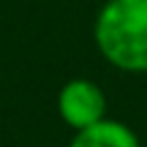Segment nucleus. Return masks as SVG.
Here are the masks:
<instances>
[{
	"label": "nucleus",
	"instance_id": "nucleus-1",
	"mask_svg": "<svg viewBox=\"0 0 147 147\" xmlns=\"http://www.w3.org/2000/svg\"><path fill=\"white\" fill-rule=\"evenodd\" d=\"M93 39L110 66L147 74V0H105L93 22Z\"/></svg>",
	"mask_w": 147,
	"mask_h": 147
},
{
	"label": "nucleus",
	"instance_id": "nucleus-2",
	"mask_svg": "<svg viewBox=\"0 0 147 147\" xmlns=\"http://www.w3.org/2000/svg\"><path fill=\"white\" fill-rule=\"evenodd\" d=\"M57 110L64 125H69L74 132L91 127L93 123L108 118L105 115V110H108L105 93L91 79H69L59 88Z\"/></svg>",
	"mask_w": 147,
	"mask_h": 147
},
{
	"label": "nucleus",
	"instance_id": "nucleus-3",
	"mask_svg": "<svg viewBox=\"0 0 147 147\" xmlns=\"http://www.w3.org/2000/svg\"><path fill=\"white\" fill-rule=\"evenodd\" d=\"M69 147H142L135 130L127 127L123 120L103 118L91 127L76 130Z\"/></svg>",
	"mask_w": 147,
	"mask_h": 147
}]
</instances>
